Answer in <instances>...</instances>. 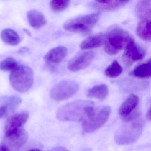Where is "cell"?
Wrapping results in <instances>:
<instances>
[{"label": "cell", "instance_id": "obj_1", "mask_svg": "<svg viewBox=\"0 0 151 151\" xmlns=\"http://www.w3.org/2000/svg\"><path fill=\"white\" fill-rule=\"evenodd\" d=\"M28 113H17L10 116L4 128V134L7 140L17 149H19L26 143L28 134L24 127L29 119Z\"/></svg>", "mask_w": 151, "mask_h": 151}, {"label": "cell", "instance_id": "obj_21", "mask_svg": "<svg viewBox=\"0 0 151 151\" xmlns=\"http://www.w3.org/2000/svg\"><path fill=\"white\" fill-rule=\"evenodd\" d=\"M109 89L105 84L95 86L90 89L87 92V96L97 99L104 100L108 95Z\"/></svg>", "mask_w": 151, "mask_h": 151}, {"label": "cell", "instance_id": "obj_29", "mask_svg": "<svg viewBox=\"0 0 151 151\" xmlns=\"http://www.w3.org/2000/svg\"><path fill=\"white\" fill-rule=\"evenodd\" d=\"M42 151V150L39 149V148H35L30 149V150H28V151Z\"/></svg>", "mask_w": 151, "mask_h": 151}, {"label": "cell", "instance_id": "obj_14", "mask_svg": "<svg viewBox=\"0 0 151 151\" xmlns=\"http://www.w3.org/2000/svg\"><path fill=\"white\" fill-rule=\"evenodd\" d=\"M129 2L127 1H93L92 5L97 10L109 11L122 7Z\"/></svg>", "mask_w": 151, "mask_h": 151}, {"label": "cell", "instance_id": "obj_9", "mask_svg": "<svg viewBox=\"0 0 151 151\" xmlns=\"http://www.w3.org/2000/svg\"><path fill=\"white\" fill-rule=\"evenodd\" d=\"M145 54V50L133 40L125 47L122 59L126 64L130 65L142 60Z\"/></svg>", "mask_w": 151, "mask_h": 151}, {"label": "cell", "instance_id": "obj_26", "mask_svg": "<svg viewBox=\"0 0 151 151\" xmlns=\"http://www.w3.org/2000/svg\"><path fill=\"white\" fill-rule=\"evenodd\" d=\"M50 151H69L67 148L65 147H55L51 149Z\"/></svg>", "mask_w": 151, "mask_h": 151}, {"label": "cell", "instance_id": "obj_27", "mask_svg": "<svg viewBox=\"0 0 151 151\" xmlns=\"http://www.w3.org/2000/svg\"><path fill=\"white\" fill-rule=\"evenodd\" d=\"M151 108H149V109L147 110V113L146 114V118L147 120H149V121H150L151 120Z\"/></svg>", "mask_w": 151, "mask_h": 151}, {"label": "cell", "instance_id": "obj_7", "mask_svg": "<svg viewBox=\"0 0 151 151\" xmlns=\"http://www.w3.org/2000/svg\"><path fill=\"white\" fill-rule=\"evenodd\" d=\"M79 90V85L72 80H63L53 86L50 91V97L56 101H61L74 96Z\"/></svg>", "mask_w": 151, "mask_h": 151}, {"label": "cell", "instance_id": "obj_6", "mask_svg": "<svg viewBox=\"0 0 151 151\" xmlns=\"http://www.w3.org/2000/svg\"><path fill=\"white\" fill-rule=\"evenodd\" d=\"M9 81L13 88L21 93L30 90L34 82V73L30 67L25 65L19 66L12 71L9 76Z\"/></svg>", "mask_w": 151, "mask_h": 151}, {"label": "cell", "instance_id": "obj_17", "mask_svg": "<svg viewBox=\"0 0 151 151\" xmlns=\"http://www.w3.org/2000/svg\"><path fill=\"white\" fill-rule=\"evenodd\" d=\"M151 20H140L138 23L136 33L139 37L145 41H150L151 36Z\"/></svg>", "mask_w": 151, "mask_h": 151}, {"label": "cell", "instance_id": "obj_15", "mask_svg": "<svg viewBox=\"0 0 151 151\" xmlns=\"http://www.w3.org/2000/svg\"><path fill=\"white\" fill-rule=\"evenodd\" d=\"M105 38V35L102 33L90 36L82 41L80 45V48L86 50L98 48L104 44Z\"/></svg>", "mask_w": 151, "mask_h": 151}, {"label": "cell", "instance_id": "obj_12", "mask_svg": "<svg viewBox=\"0 0 151 151\" xmlns=\"http://www.w3.org/2000/svg\"><path fill=\"white\" fill-rule=\"evenodd\" d=\"M95 56L93 51H88L78 55L69 61L68 68L71 72H76L87 68L91 63Z\"/></svg>", "mask_w": 151, "mask_h": 151}, {"label": "cell", "instance_id": "obj_2", "mask_svg": "<svg viewBox=\"0 0 151 151\" xmlns=\"http://www.w3.org/2000/svg\"><path fill=\"white\" fill-rule=\"evenodd\" d=\"M93 102L78 100L70 102L60 108L56 117L62 122H79L91 117L95 114Z\"/></svg>", "mask_w": 151, "mask_h": 151}, {"label": "cell", "instance_id": "obj_22", "mask_svg": "<svg viewBox=\"0 0 151 151\" xmlns=\"http://www.w3.org/2000/svg\"><path fill=\"white\" fill-rule=\"evenodd\" d=\"M123 69L116 60H114L105 70V74L110 78L119 76L122 72Z\"/></svg>", "mask_w": 151, "mask_h": 151}, {"label": "cell", "instance_id": "obj_19", "mask_svg": "<svg viewBox=\"0 0 151 151\" xmlns=\"http://www.w3.org/2000/svg\"><path fill=\"white\" fill-rule=\"evenodd\" d=\"M131 76L139 78H149L151 75V62L149 60L146 62L136 67L130 73Z\"/></svg>", "mask_w": 151, "mask_h": 151}, {"label": "cell", "instance_id": "obj_20", "mask_svg": "<svg viewBox=\"0 0 151 151\" xmlns=\"http://www.w3.org/2000/svg\"><path fill=\"white\" fill-rule=\"evenodd\" d=\"M1 38L3 42L12 46L18 45L21 40L18 33L10 29H5L1 32Z\"/></svg>", "mask_w": 151, "mask_h": 151}, {"label": "cell", "instance_id": "obj_18", "mask_svg": "<svg viewBox=\"0 0 151 151\" xmlns=\"http://www.w3.org/2000/svg\"><path fill=\"white\" fill-rule=\"evenodd\" d=\"M151 1H140L137 4L136 14L140 20H151Z\"/></svg>", "mask_w": 151, "mask_h": 151}, {"label": "cell", "instance_id": "obj_8", "mask_svg": "<svg viewBox=\"0 0 151 151\" xmlns=\"http://www.w3.org/2000/svg\"><path fill=\"white\" fill-rule=\"evenodd\" d=\"M111 113V108L109 106H105L96 111L91 117L83 122V132L91 133L100 129L108 121Z\"/></svg>", "mask_w": 151, "mask_h": 151}, {"label": "cell", "instance_id": "obj_30", "mask_svg": "<svg viewBox=\"0 0 151 151\" xmlns=\"http://www.w3.org/2000/svg\"><path fill=\"white\" fill-rule=\"evenodd\" d=\"M24 32H26V33H27L28 34V35H29V36H31V33L29 32V31H28V30L27 29H24Z\"/></svg>", "mask_w": 151, "mask_h": 151}, {"label": "cell", "instance_id": "obj_28", "mask_svg": "<svg viewBox=\"0 0 151 151\" xmlns=\"http://www.w3.org/2000/svg\"><path fill=\"white\" fill-rule=\"evenodd\" d=\"M28 50H29V49L27 47H22L21 49H19L18 52L21 53H22L26 52Z\"/></svg>", "mask_w": 151, "mask_h": 151}, {"label": "cell", "instance_id": "obj_25", "mask_svg": "<svg viewBox=\"0 0 151 151\" xmlns=\"http://www.w3.org/2000/svg\"><path fill=\"white\" fill-rule=\"evenodd\" d=\"M0 151H10L8 146L4 144H0Z\"/></svg>", "mask_w": 151, "mask_h": 151}, {"label": "cell", "instance_id": "obj_13", "mask_svg": "<svg viewBox=\"0 0 151 151\" xmlns=\"http://www.w3.org/2000/svg\"><path fill=\"white\" fill-rule=\"evenodd\" d=\"M22 100L17 95L6 97L0 105V119L6 116L9 113L14 110L21 104Z\"/></svg>", "mask_w": 151, "mask_h": 151}, {"label": "cell", "instance_id": "obj_23", "mask_svg": "<svg viewBox=\"0 0 151 151\" xmlns=\"http://www.w3.org/2000/svg\"><path fill=\"white\" fill-rule=\"evenodd\" d=\"M18 63L13 57H8L0 62V70L13 71L18 67Z\"/></svg>", "mask_w": 151, "mask_h": 151}, {"label": "cell", "instance_id": "obj_10", "mask_svg": "<svg viewBox=\"0 0 151 151\" xmlns=\"http://www.w3.org/2000/svg\"><path fill=\"white\" fill-rule=\"evenodd\" d=\"M68 53V48L64 46L57 47L50 50L44 57L49 70L54 71L59 64L67 56Z\"/></svg>", "mask_w": 151, "mask_h": 151}, {"label": "cell", "instance_id": "obj_5", "mask_svg": "<svg viewBox=\"0 0 151 151\" xmlns=\"http://www.w3.org/2000/svg\"><path fill=\"white\" fill-rule=\"evenodd\" d=\"M101 15L100 13L97 12L76 17L65 23L63 28L69 32L89 34L99 22Z\"/></svg>", "mask_w": 151, "mask_h": 151}, {"label": "cell", "instance_id": "obj_3", "mask_svg": "<svg viewBox=\"0 0 151 151\" xmlns=\"http://www.w3.org/2000/svg\"><path fill=\"white\" fill-rule=\"evenodd\" d=\"M145 125V121L140 113L129 121L118 130L114 139L118 145H127L134 143L142 134Z\"/></svg>", "mask_w": 151, "mask_h": 151}, {"label": "cell", "instance_id": "obj_4", "mask_svg": "<svg viewBox=\"0 0 151 151\" xmlns=\"http://www.w3.org/2000/svg\"><path fill=\"white\" fill-rule=\"evenodd\" d=\"M133 40L125 30L118 26L112 27L105 35V51L109 55H115Z\"/></svg>", "mask_w": 151, "mask_h": 151}, {"label": "cell", "instance_id": "obj_16", "mask_svg": "<svg viewBox=\"0 0 151 151\" xmlns=\"http://www.w3.org/2000/svg\"><path fill=\"white\" fill-rule=\"evenodd\" d=\"M27 17L30 25L34 29L42 28L46 24L45 16L38 10H30L27 13Z\"/></svg>", "mask_w": 151, "mask_h": 151}, {"label": "cell", "instance_id": "obj_24", "mask_svg": "<svg viewBox=\"0 0 151 151\" xmlns=\"http://www.w3.org/2000/svg\"><path fill=\"white\" fill-rule=\"evenodd\" d=\"M70 2V1H51L50 2V8L55 13L62 12L69 6Z\"/></svg>", "mask_w": 151, "mask_h": 151}, {"label": "cell", "instance_id": "obj_11", "mask_svg": "<svg viewBox=\"0 0 151 151\" xmlns=\"http://www.w3.org/2000/svg\"><path fill=\"white\" fill-rule=\"evenodd\" d=\"M139 103L137 95L131 94L126 99L119 108V114L124 122L132 119L139 113L137 110Z\"/></svg>", "mask_w": 151, "mask_h": 151}]
</instances>
